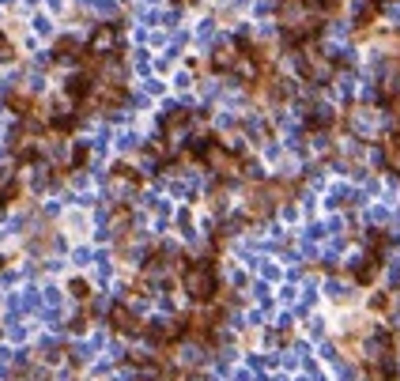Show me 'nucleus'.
<instances>
[{
  "label": "nucleus",
  "mask_w": 400,
  "mask_h": 381,
  "mask_svg": "<svg viewBox=\"0 0 400 381\" xmlns=\"http://www.w3.org/2000/svg\"><path fill=\"white\" fill-rule=\"evenodd\" d=\"M87 49H91L94 57H110V53L117 49V26H98L94 38L87 42Z\"/></svg>",
  "instance_id": "4"
},
{
  "label": "nucleus",
  "mask_w": 400,
  "mask_h": 381,
  "mask_svg": "<svg viewBox=\"0 0 400 381\" xmlns=\"http://www.w3.org/2000/svg\"><path fill=\"white\" fill-rule=\"evenodd\" d=\"M181 287H185V295L196 298V302L215 298V264L212 261L185 264V268H181Z\"/></svg>",
  "instance_id": "1"
},
{
  "label": "nucleus",
  "mask_w": 400,
  "mask_h": 381,
  "mask_svg": "<svg viewBox=\"0 0 400 381\" xmlns=\"http://www.w3.org/2000/svg\"><path fill=\"white\" fill-rule=\"evenodd\" d=\"M0 381H8V370H4V366H0Z\"/></svg>",
  "instance_id": "6"
},
{
  "label": "nucleus",
  "mask_w": 400,
  "mask_h": 381,
  "mask_svg": "<svg viewBox=\"0 0 400 381\" xmlns=\"http://www.w3.org/2000/svg\"><path fill=\"white\" fill-rule=\"evenodd\" d=\"M110 325H113V332H121V336H140V332H144V321H140V314L128 302H113Z\"/></svg>",
  "instance_id": "3"
},
{
  "label": "nucleus",
  "mask_w": 400,
  "mask_h": 381,
  "mask_svg": "<svg viewBox=\"0 0 400 381\" xmlns=\"http://www.w3.org/2000/svg\"><path fill=\"white\" fill-rule=\"evenodd\" d=\"M298 72H302V79L306 83H325V79L332 76V60H329V53H321V49H314V45H302V53H298Z\"/></svg>",
  "instance_id": "2"
},
{
  "label": "nucleus",
  "mask_w": 400,
  "mask_h": 381,
  "mask_svg": "<svg viewBox=\"0 0 400 381\" xmlns=\"http://www.w3.org/2000/svg\"><path fill=\"white\" fill-rule=\"evenodd\" d=\"M68 291H72V298H91V287H87V280H72V283H68Z\"/></svg>",
  "instance_id": "5"
}]
</instances>
